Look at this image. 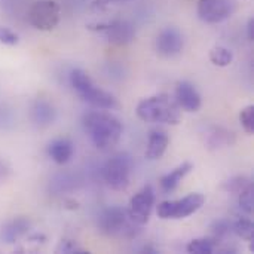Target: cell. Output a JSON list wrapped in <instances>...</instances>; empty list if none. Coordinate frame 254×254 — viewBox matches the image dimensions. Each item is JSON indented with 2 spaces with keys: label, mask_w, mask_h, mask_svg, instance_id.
<instances>
[{
  "label": "cell",
  "mask_w": 254,
  "mask_h": 254,
  "mask_svg": "<svg viewBox=\"0 0 254 254\" xmlns=\"http://www.w3.org/2000/svg\"><path fill=\"white\" fill-rule=\"evenodd\" d=\"M83 128L97 149L109 150L116 146L122 135L119 119L104 112H91L83 116Z\"/></svg>",
  "instance_id": "obj_1"
},
{
  "label": "cell",
  "mask_w": 254,
  "mask_h": 254,
  "mask_svg": "<svg viewBox=\"0 0 254 254\" xmlns=\"http://www.w3.org/2000/svg\"><path fill=\"white\" fill-rule=\"evenodd\" d=\"M137 116L150 124L177 125L180 122L182 113L174 98L167 94H159L141 100L137 106Z\"/></svg>",
  "instance_id": "obj_2"
},
{
  "label": "cell",
  "mask_w": 254,
  "mask_h": 254,
  "mask_svg": "<svg viewBox=\"0 0 254 254\" xmlns=\"http://www.w3.org/2000/svg\"><path fill=\"white\" fill-rule=\"evenodd\" d=\"M70 83L83 101L97 109H115L118 106L116 98L110 92L98 88L88 73L80 68H74L70 73Z\"/></svg>",
  "instance_id": "obj_3"
},
{
  "label": "cell",
  "mask_w": 254,
  "mask_h": 254,
  "mask_svg": "<svg viewBox=\"0 0 254 254\" xmlns=\"http://www.w3.org/2000/svg\"><path fill=\"white\" fill-rule=\"evenodd\" d=\"M138 228L129 217L128 210L122 207H110L98 217V229L112 238H132L138 234Z\"/></svg>",
  "instance_id": "obj_4"
},
{
  "label": "cell",
  "mask_w": 254,
  "mask_h": 254,
  "mask_svg": "<svg viewBox=\"0 0 254 254\" xmlns=\"http://www.w3.org/2000/svg\"><path fill=\"white\" fill-rule=\"evenodd\" d=\"M132 171V159L128 153H118L112 156L104 168L103 176L106 183L115 190H125L129 186Z\"/></svg>",
  "instance_id": "obj_5"
},
{
  "label": "cell",
  "mask_w": 254,
  "mask_h": 254,
  "mask_svg": "<svg viewBox=\"0 0 254 254\" xmlns=\"http://www.w3.org/2000/svg\"><path fill=\"white\" fill-rule=\"evenodd\" d=\"M205 202L204 195L189 193L188 196L177 201H164L158 205V216L164 220L170 219H186L196 213Z\"/></svg>",
  "instance_id": "obj_6"
},
{
  "label": "cell",
  "mask_w": 254,
  "mask_h": 254,
  "mask_svg": "<svg viewBox=\"0 0 254 254\" xmlns=\"http://www.w3.org/2000/svg\"><path fill=\"white\" fill-rule=\"evenodd\" d=\"M60 6L54 0H37L28 10L30 24L40 31H51L60 22Z\"/></svg>",
  "instance_id": "obj_7"
},
{
  "label": "cell",
  "mask_w": 254,
  "mask_h": 254,
  "mask_svg": "<svg viewBox=\"0 0 254 254\" xmlns=\"http://www.w3.org/2000/svg\"><path fill=\"white\" fill-rule=\"evenodd\" d=\"M153 205H155V192L153 188L147 185L129 199L128 214L134 223H137L138 226H144L150 219Z\"/></svg>",
  "instance_id": "obj_8"
},
{
  "label": "cell",
  "mask_w": 254,
  "mask_h": 254,
  "mask_svg": "<svg viewBox=\"0 0 254 254\" xmlns=\"http://www.w3.org/2000/svg\"><path fill=\"white\" fill-rule=\"evenodd\" d=\"M235 12L234 0H199L198 16L208 24H217L228 19Z\"/></svg>",
  "instance_id": "obj_9"
},
{
  "label": "cell",
  "mask_w": 254,
  "mask_h": 254,
  "mask_svg": "<svg viewBox=\"0 0 254 254\" xmlns=\"http://www.w3.org/2000/svg\"><path fill=\"white\" fill-rule=\"evenodd\" d=\"M89 30L101 31L104 33L106 39L115 45H128L135 37V28L131 22L124 19H116L109 24H100V25H89Z\"/></svg>",
  "instance_id": "obj_10"
},
{
  "label": "cell",
  "mask_w": 254,
  "mask_h": 254,
  "mask_svg": "<svg viewBox=\"0 0 254 254\" xmlns=\"http://www.w3.org/2000/svg\"><path fill=\"white\" fill-rule=\"evenodd\" d=\"M183 43L185 42L182 33L174 27H168L159 33L156 39V51L165 58H173L182 52Z\"/></svg>",
  "instance_id": "obj_11"
},
{
  "label": "cell",
  "mask_w": 254,
  "mask_h": 254,
  "mask_svg": "<svg viewBox=\"0 0 254 254\" xmlns=\"http://www.w3.org/2000/svg\"><path fill=\"white\" fill-rule=\"evenodd\" d=\"M176 103L186 112H198L201 107V95L189 82H180L176 88Z\"/></svg>",
  "instance_id": "obj_12"
},
{
  "label": "cell",
  "mask_w": 254,
  "mask_h": 254,
  "mask_svg": "<svg viewBox=\"0 0 254 254\" xmlns=\"http://www.w3.org/2000/svg\"><path fill=\"white\" fill-rule=\"evenodd\" d=\"M28 229H30V222L27 219L24 217L13 219L6 225H3V228L0 229V241L4 244H13L19 238H22L28 232Z\"/></svg>",
  "instance_id": "obj_13"
},
{
  "label": "cell",
  "mask_w": 254,
  "mask_h": 254,
  "mask_svg": "<svg viewBox=\"0 0 254 254\" xmlns=\"http://www.w3.org/2000/svg\"><path fill=\"white\" fill-rule=\"evenodd\" d=\"M74 147L73 143L68 138H57L54 141L49 143L48 146V155L51 156V159L60 165L67 164L71 156H73Z\"/></svg>",
  "instance_id": "obj_14"
},
{
  "label": "cell",
  "mask_w": 254,
  "mask_h": 254,
  "mask_svg": "<svg viewBox=\"0 0 254 254\" xmlns=\"http://www.w3.org/2000/svg\"><path fill=\"white\" fill-rule=\"evenodd\" d=\"M168 144H170V137L167 135V132H164V131H152V134L149 135V141H147L146 158L150 159V161L162 158V155L165 153Z\"/></svg>",
  "instance_id": "obj_15"
},
{
  "label": "cell",
  "mask_w": 254,
  "mask_h": 254,
  "mask_svg": "<svg viewBox=\"0 0 254 254\" xmlns=\"http://www.w3.org/2000/svg\"><path fill=\"white\" fill-rule=\"evenodd\" d=\"M192 164L190 162H183L182 165H179L177 168H174L171 173L165 174L161 179V188L165 193H170L173 190L177 189V186L182 183V180L192 171Z\"/></svg>",
  "instance_id": "obj_16"
},
{
  "label": "cell",
  "mask_w": 254,
  "mask_h": 254,
  "mask_svg": "<svg viewBox=\"0 0 254 254\" xmlns=\"http://www.w3.org/2000/svg\"><path fill=\"white\" fill-rule=\"evenodd\" d=\"M31 119L37 127H48L55 121V110L48 101L37 100L31 107Z\"/></svg>",
  "instance_id": "obj_17"
},
{
  "label": "cell",
  "mask_w": 254,
  "mask_h": 254,
  "mask_svg": "<svg viewBox=\"0 0 254 254\" xmlns=\"http://www.w3.org/2000/svg\"><path fill=\"white\" fill-rule=\"evenodd\" d=\"M234 141H235L234 134L223 128H213V131L208 134V138H207V144L213 150L225 147V146H231L234 144Z\"/></svg>",
  "instance_id": "obj_18"
},
{
  "label": "cell",
  "mask_w": 254,
  "mask_h": 254,
  "mask_svg": "<svg viewBox=\"0 0 254 254\" xmlns=\"http://www.w3.org/2000/svg\"><path fill=\"white\" fill-rule=\"evenodd\" d=\"M219 246V240L216 238H198L188 244L186 250L192 254H211Z\"/></svg>",
  "instance_id": "obj_19"
},
{
  "label": "cell",
  "mask_w": 254,
  "mask_h": 254,
  "mask_svg": "<svg viewBox=\"0 0 254 254\" xmlns=\"http://www.w3.org/2000/svg\"><path fill=\"white\" fill-rule=\"evenodd\" d=\"M232 60H234V55L228 48L216 46L210 51V61L217 67H226L232 63Z\"/></svg>",
  "instance_id": "obj_20"
},
{
  "label": "cell",
  "mask_w": 254,
  "mask_h": 254,
  "mask_svg": "<svg viewBox=\"0 0 254 254\" xmlns=\"http://www.w3.org/2000/svg\"><path fill=\"white\" fill-rule=\"evenodd\" d=\"M232 231L243 240L252 243L254 240V226L253 222L249 219H240L232 225Z\"/></svg>",
  "instance_id": "obj_21"
},
{
  "label": "cell",
  "mask_w": 254,
  "mask_h": 254,
  "mask_svg": "<svg viewBox=\"0 0 254 254\" xmlns=\"http://www.w3.org/2000/svg\"><path fill=\"white\" fill-rule=\"evenodd\" d=\"M240 207L244 213L253 214L254 210V186L250 183L241 193H240Z\"/></svg>",
  "instance_id": "obj_22"
},
{
  "label": "cell",
  "mask_w": 254,
  "mask_h": 254,
  "mask_svg": "<svg viewBox=\"0 0 254 254\" xmlns=\"http://www.w3.org/2000/svg\"><path fill=\"white\" fill-rule=\"evenodd\" d=\"M240 121L247 134H254V106H247L241 110Z\"/></svg>",
  "instance_id": "obj_23"
},
{
  "label": "cell",
  "mask_w": 254,
  "mask_h": 254,
  "mask_svg": "<svg viewBox=\"0 0 254 254\" xmlns=\"http://www.w3.org/2000/svg\"><path fill=\"white\" fill-rule=\"evenodd\" d=\"M252 182L249 180V179H246V177H241V176H238V177H234V179H231L226 185H225V189L228 190V192H231V193H237V195H240L249 185H250Z\"/></svg>",
  "instance_id": "obj_24"
},
{
  "label": "cell",
  "mask_w": 254,
  "mask_h": 254,
  "mask_svg": "<svg viewBox=\"0 0 254 254\" xmlns=\"http://www.w3.org/2000/svg\"><path fill=\"white\" fill-rule=\"evenodd\" d=\"M231 232H234L231 222H228V220H217V222H214V225H213V234H214V238L216 240L225 238Z\"/></svg>",
  "instance_id": "obj_25"
},
{
  "label": "cell",
  "mask_w": 254,
  "mask_h": 254,
  "mask_svg": "<svg viewBox=\"0 0 254 254\" xmlns=\"http://www.w3.org/2000/svg\"><path fill=\"white\" fill-rule=\"evenodd\" d=\"M18 34L13 33L10 28L7 27H0V43L1 45H7V46H13L18 43Z\"/></svg>",
  "instance_id": "obj_26"
},
{
  "label": "cell",
  "mask_w": 254,
  "mask_h": 254,
  "mask_svg": "<svg viewBox=\"0 0 254 254\" xmlns=\"http://www.w3.org/2000/svg\"><path fill=\"white\" fill-rule=\"evenodd\" d=\"M57 252H58V253H67V254L88 253V252L82 250L80 247H77V246H76L73 241H70V240H63V241L60 243V246H58Z\"/></svg>",
  "instance_id": "obj_27"
},
{
  "label": "cell",
  "mask_w": 254,
  "mask_h": 254,
  "mask_svg": "<svg viewBox=\"0 0 254 254\" xmlns=\"http://www.w3.org/2000/svg\"><path fill=\"white\" fill-rule=\"evenodd\" d=\"M118 1H127V0H95L92 3V9H101L107 4H112V3H118Z\"/></svg>",
  "instance_id": "obj_28"
},
{
  "label": "cell",
  "mask_w": 254,
  "mask_h": 254,
  "mask_svg": "<svg viewBox=\"0 0 254 254\" xmlns=\"http://www.w3.org/2000/svg\"><path fill=\"white\" fill-rule=\"evenodd\" d=\"M247 34H249V39H250V40H253L254 39V19L253 18H250V21H249V25H247Z\"/></svg>",
  "instance_id": "obj_29"
}]
</instances>
